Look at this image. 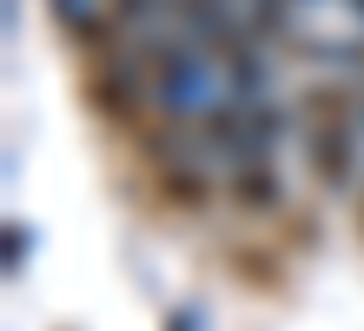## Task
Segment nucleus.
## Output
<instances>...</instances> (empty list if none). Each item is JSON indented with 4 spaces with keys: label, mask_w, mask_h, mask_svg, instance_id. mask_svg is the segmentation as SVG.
Returning a JSON list of instances; mask_svg holds the SVG:
<instances>
[{
    "label": "nucleus",
    "mask_w": 364,
    "mask_h": 331,
    "mask_svg": "<svg viewBox=\"0 0 364 331\" xmlns=\"http://www.w3.org/2000/svg\"><path fill=\"white\" fill-rule=\"evenodd\" d=\"M298 159L325 192H351L358 172H364V152H358V132H318V140H298Z\"/></svg>",
    "instance_id": "f03ea898"
},
{
    "label": "nucleus",
    "mask_w": 364,
    "mask_h": 331,
    "mask_svg": "<svg viewBox=\"0 0 364 331\" xmlns=\"http://www.w3.org/2000/svg\"><path fill=\"white\" fill-rule=\"evenodd\" d=\"M351 226H358V246H364V186H358V206H351Z\"/></svg>",
    "instance_id": "7ed1b4c3"
},
{
    "label": "nucleus",
    "mask_w": 364,
    "mask_h": 331,
    "mask_svg": "<svg viewBox=\"0 0 364 331\" xmlns=\"http://www.w3.org/2000/svg\"><path fill=\"white\" fill-rule=\"evenodd\" d=\"M219 199L232 212H245V219H272V212H285V172H278V159L225 166L219 172Z\"/></svg>",
    "instance_id": "f257e3e1"
}]
</instances>
